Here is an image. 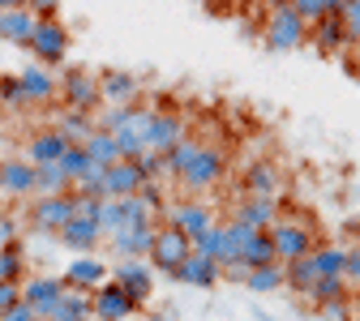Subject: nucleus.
<instances>
[{
  "label": "nucleus",
  "mask_w": 360,
  "mask_h": 321,
  "mask_svg": "<svg viewBox=\"0 0 360 321\" xmlns=\"http://www.w3.org/2000/svg\"><path fill=\"white\" fill-rule=\"evenodd\" d=\"M150 116L155 107H142V103H129V107H108L95 116V129L116 137L120 146V159H138L146 150V129H150Z\"/></svg>",
  "instance_id": "f257e3e1"
},
{
  "label": "nucleus",
  "mask_w": 360,
  "mask_h": 321,
  "mask_svg": "<svg viewBox=\"0 0 360 321\" xmlns=\"http://www.w3.org/2000/svg\"><path fill=\"white\" fill-rule=\"evenodd\" d=\"M26 52L34 56V65L52 69V73H56V65H65V56H69V26L60 22V13L34 22V34H30V48Z\"/></svg>",
  "instance_id": "f03ea898"
},
{
  "label": "nucleus",
  "mask_w": 360,
  "mask_h": 321,
  "mask_svg": "<svg viewBox=\"0 0 360 321\" xmlns=\"http://www.w3.org/2000/svg\"><path fill=\"white\" fill-rule=\"evenodd\" d=\"M262 39L270 52H296L300 43L309 39V26L296 18L292 5H270L266 9V26H262Z\"/></svg>",
  "instance_id": "7ed1b4c3"
},
{
  "label": "nucleus",
  "mask_w": 360,
  "mask_h": 321,
  "mask_svg": "<svg viewBox=\"0 0 360 321\" xmlns=\"http://www.w3.org/2000/svg\"><path fill=\"white\" fill-rule=\"evenodd\" d=\"M56 86H60V103H65L69 112H90V116H99V103H103V95H99V73L73 65V69H65V73L56 77Z\"/></svg>",
  "instance_id": "20e7f679"
},
{
  "label": "nucleus",
  "mask_w": 360,
  "mask_h": 321,
  "mask_svg": "<svg viewBox=\"0 0 360 321\" xmlns=\"http://www.w3.org/2000/svg\"><path fill=\"white\" fill-rule=\"evenodd\" d=\"M270 244H275V261L279 266H288V261H296V257H309L313 249H318V232H313V223H296V218H283L279 214V223L270 227Z\"/></svg>",
  "instance_id": "39448f33"
},
{
  "label": "nucleus",
  "mask_w": 360,
  "mask_h": 321,
  "mask_svg": "<svg viewBox=\"0 0 360 321\" xmlns=\"http://www.w3.org/2000/svg\"><path fill=\"white\" fill-rule=\"evenodd\" d=\"M189 257H193V240H189V236H180L176 227L159 223L155 244H150V253H146V266H150V270H159V274H176Z\"/></svg>",
  "instance_id": "423d86ee"
},
{
  "label": "nucleus",
  "mask_w": 360,
  "mask_h": 321,
  "mask_svg": "<svg viewBox=\"0 0 360 321\" xmlns=\"http://www.w3.org/2000/svg\"><path fill=\"white\" fill-rule=\"evenodd\" d=\"M223 171H228V150H223V146H206V142H202V150H198L193 167L180 176L176 185L193 197V193H202V189H214L219 180H223Z\"/></svg>",
  "instance_id": "0eeeda50"
},
{
  "label": "nucleus",
  "mask_w": 360,
  "mask_h": 321,
  "mask_svg": "<svg viewBox=\"0 0 360 321\" xmlns=\"http://www.w3.org/2000/svg\"><path fill=\"white\" fill-rule=\"evenodd\" d=\"M112 279V270H108V261L103 257H73L65 270H60V283H65V291H82V296H90L95 287H103Z\"/></svg>",
  "instance_id": "6e6552de"
},
{
  "label": "nucleus",
  "mask_w": 360,
  "mask_h": 321,
  "mask_svg": "<svg viewBox=\"0 0 360 321\" xmlns=\"http://www.w3.org/2000/svg\"><path fill=\"white\" fill-rule=\"evenodd\" d=\"M69 218H73V197L69 193H60V197H34L26 206V223L34 227V232H43V236H56Z\"/></svg>",
  "instance_id": "1a4fd4ad"
},
{
  "label": "nucleus",
  "mask_w": 360,
  "mask_h": 321,
  "mask_svg": "<svg viewBox=\"0 0 360 321\" xmlns=\"http://www.w3.org/2000/svg\"><path fill=\"white\" fill-rule=\"evenodd\" d=\"M163 223L167 227H176L180 236H189L193 244L214 227V214H210V206H202V202H193V197H185V202H176L167 214H163Z\"/></svg>",
  "instance_id": "9d476101"
},
{
  "label": "nucleus",
  "mask_w": 360,
  "mask_h": 321,
  "mask_svg": "<svg viewBox=\"0 0 360 321\" xmlns=\"http://www.w3.org/2000/svg\"><path fill=\"white\" fill-rule=\"evenodd\" d=\"M138 313H142V304H133L112 279L90 291V321H129V317H138Z\"/></svg>",
  "instance_id": "9b49d317"
},
{
  "label": "nucleus",
  "mask_w": 360,
  "mask_h": 321,
  "mask_svg": "<svg viewBox=\"0 0 360 321\" xmlns=\"http://www.w3.org/2000/svg\"><path fill=\"white\" fill-rule=\"evenodd\" d=\"M22 81V103L26 107H52L60 99V86H56V73L52 69H43V65H26L18 73Z\"/></svg>",
  "instance_id": "f8f14e48"
},
{
  "label": "nucleus",
  "mask_w": 360,
  "mask_h": 321,
  "mask_svg": "<svg viewBox=\"0 0 360 321\" xmlns=\"http://www.w3.org/2000/svg\"><path fill=\"white\" fill-rule=\"evenodd\" d=\"M185 137H189V120H185V116H180V112H159V107H155L150 129H146V150L167 155L176 142H185Z\"/></svg>",
  "instance_id": "ddd939ff"
},
{
  "label": "nucleus",
  "mask_w": 360,
  "mask_h": 321,
  "mask_svg": "<svg viewBox=\"0 0 360 321\" xmlns=\"http://www.w3.org/2000/svg\"><path fill=\"white\" fill-rule=\"evenodd\" d=\"M112 283H116L133 304L146 308V300H150V291H155V270H150L146 261H116Z\"/></svg>",
  "instance_id": "4468645a"
},
{
  "label": "nucleus",
  "mask_w": 360,
  "mask_h": 321,
  "mask_svg": "<svg viewBox=\"0 0 360 321\" xmlns=\"http://www.w3.org/2000/svg\"><path fill=\"white\" fill-rule=\"evenodd\" d=\"M155 232H159V223L146 218V223H133V227H120V232L112 236V249L120 261H146L150 244H155Z\"/></svg>",
  "instance_id": "2eb2a0df"
},
{
  "label": "nucleus",
  "mask_w": 360,
  "mask_h": 321,
  "mask_svg": "<svg viewBox=\"0 0 360 321\" xmlns=\"http://www.w3.org/2000/svg\"><path fill=\"white\" fill-rule=\"evenodd\" d=\"M34 9L30 5H0V43H13V48H30L34 34Z\"/></svg>",
  "instance_id": "dca6fc26"
},
{
  "label": "nucleus",
  "mask_w": 360,
  "mask_h": 321,
  "mask_svg": "<svg viewBox=\"0 0 360 321\" xmlns=\"http://www.w3.org/2000/svg\"><path fill=\"white\" fill-rule=\"evenodd\" d=\"M65 296V283H60V274H26V283H22V304H30L43 321V313H48L56 300Z\"/></svg>",
  "instance_id": "f3484780"
},
{
  "label": "nucleus",
  "mask_w": 360,
  "mask_h": 321,
  "mask_svg": "<svg viewBox=\"0 0 360 321\" xmlns=\"http://www.w3.org/2000/svg\"><path fill=\"white\" fill-rule=\"evenodd\" d=\"M279 189H283V176H279V167H275V163H270V159L249 163V171H245V197H257V202H279Z\"/></svg>",
  "instance_id": "a211bd4d"
},
{
  "label": "nucleus",
  "mask_w": 360,
  "mask_h": 321,
  "mask_svg": "<svg viewBox=\"0 0 360 321\" xmlns=\"http://www.w3.org/2000/svg\"><path fill=\"white\" fill-rule=\"evenodd\" d=\"M99 95H103V103H112V107H129V103H138L142 86H138V77L124 73V69H103V73H99Z\"/></svg>",
  "instance_id": "6ab92c4d"
},
{
  "label": "nucleus",
  "mask_w": 360,
  "mask_h": 321,
  "mask_svg": "<svg viewBox=\"0 0 360 321\" xmlns=\"http://www.w3.org/2000/svg\"><path fill=\"white\" fill-rule=\"evenodd\" d=\"M142 189V176L133 167V159H120L116 167L103 171V202H124V197H138Z\"/></svg>",
  "instance_id": "aec40b11"
},
{
  "label": "nucleus",
  "mask_w": 360,
  "mask_h": 321,
  "mask_svg": "<svg viewBox=\"0 0 360 321\" xmlns=\"http://www.w3.org/2000/svg\"><path fill=\"white\" fill-rule=\"evenodd\" d=\"M65 150H69V146H65V137H60L56 129H39V133H30L22 159H26L30 167H48V163H60Z\"/></svg>",
  "instance_id": "412c9836"
},
{
  "label": "nucleus",
  "mask_w": 360,
  "mask_h": 321,
  "mask_svg": "<svg viewBox=\"0 0 360 321\" xmlns=\"http://www.w3.org/2000/svg\"><path fill=\"white\" fill-rule=\"evenodd\" d=\"M56 240L65 244V249H73V253H82V257H90L99 249V240H103V232H99V223H90V218H69L60 232H56Z\"/></svg>",
  "instance_id": "4be33fe9"
},
{
  "label": "nucleus",
  "mask_w": 360,
  "mask_h": 321,
  "mask_svg": "<svg viewBox=\"0 0 360 321\" xmlns=\"http://www.w3.org/2000/svg\"><path fill=\"white\" fill-rule=\"evenodd\" d=\"M0 193H9V197H34V167L22 155L0 163Z\"/></svg>",
  "instance_id": "5701e85b"
},
{
  "label": "nucleus",
  "mask_w": 360,
  "mask_h": 321,
  "mask_svg": "<svg viewBox=\"0 0 360 321\" xmlns=\"http://www.w3.org/2000/svg\"><path fill=\"white\" fill-rule=\"evenodd\" d=\"M232 223H245L249 232H270L279 223V202H257V197H245L232 214Z\"/></svg>",
  "instance_id": "b1692460"
},
{
  "label": "nucleus",
  "mask_w": 360,
  "mask_h": 321,
  "mask_svg": "<svg viewBox=\"0 0 360 321\" xmlns=\"http://www.w3.org/2000/svg\"><path fill=\"white\" fill-rule=\"evenodd\" d=\"M52 129L65 137V146H86L90 133H95V116H90V112H69V107H65Z\"/></svg>",
  "instance_id": "393cba45"
},
{
  "label": "nucleus",
  "mask_w": 360,
  "mask_h": 321,
  "mask_svg": "<svg viewBox=\"0 0 360 321\" xmlns=\"http://www.w3.org/2000/svg\"><path fill=\"white\" fill-rule=\"evenodd\" d=\"M219 274H223V270H219V266H214L210 257L193 253V257H189L185 266H180V270L172 274V279H180V283H189V287H202V291H210V287L219 283Z\"/></svg>",
  "instance_id": "a878e982"
},
{
  "label": "nucleus",
  "mask_w": 360,
  "mask_h": 321,
  "mask_svg": "<svg viewBox=\"0 0 360 321\" xmlns=\"http://www.w3.org/2000/svg\"><path fill=\"white\" fill-rule=\"evenodd\" d=\"M309 39H313V48H318L322 56H330V52L347 48V34H343V22H339V13L322 18L318 26H309Z\"/></svg>",
  "instance_id": "bb28decb"
},
{
  "label": "nucleus",
  "mask_w": 360,
  "mask_h": 321,
  "mask_svg": "<svg viewBox=\"0 0 360 321\" xmlns=\"http://www.w3.org/2000/svg\"><path fill=\"white\" fill-rule=\"evenodd\" d=\"M43 321H90V296H82V291H65L48 313H43Z\"/></svg>",
  "instance_id": "cd10ccee"
},
{
  "label": "nucleus",
  "mask_w": 360,
  "mask_h": 321,
  "mask_svg": "<svg viewBox=\"0 0 360 321\" xmlns=\"http://www.w3.org/2000/svg\"><path fill=\"white\" fill-rule=\"evenodd\" d=\"M26 244L22 240H13V244H5L0 249V283H26Z\"/></svg>",
  "instance_id": "c85d7f7f"
},
{
  "label": "nucleus",
  "mask_w": 360,
  "mask_h": 321,
  "mask_svg": "<svg viewBox=\"0 0 360 321\" xmlns=\"http://www.w3.org/2000/svg\"><path fill=\"white\" fill-rule=\"evenodd\" d=\"M198 150H202V142H198V137H185V142H176V146L163 155V167H167V176H172V180H180V176H185V171L193 167Z\"/></svg>",
  "instance_id": "c756f323"
},
{
  "label": "nucleus",
  "mask_w": 360,
  "mask_h": 321,
  "mask_svg": "<svg viewBox=\"0 0 360 321\" xmlns=\"http://www.w3.org/2000/svg\"><path fill=\"white\" fill-rule=\"evenodd\" d=\"M309 257H313V266H318V279H343L347 249H339V244H318Z\"/></svg>",
  "instance_id": "7c9ffc66"
},
{
  "label": "nucleus",
  "mask_w": 360,
  "mask_h": 321,
  "mask_svg": "<svg viewBox=\"0 0 360 321\" xmlns=\"http://www.w3.org/2000/svg\"><path fill=\"white\" fill-rule=\"evenodd\" d=\"M60 193H73V185L65 180V171L56 163L34 167V197H60Z\"/></svg>",
  "instance_id": "2f4dec72"
},
{
  "label": "nucleus",
  "mask_w": 360,
  "mask_h": 321,
  "mask_svg": "<svg viewBox=\"0 0 360 321\" xmlns=\"http://www.w3.org/2000/svg\"><path fill=\"white\" fill-rule=\"evenodd\" d=\"M86 155H90V163H95V167H116L120 163V146H116V137H108V133H90V142H86Z\"/></svg>",
  "instance_id": "473e14b6"
},
{
  "label": "nucleus",
  "mask_w": 360,
  "mask_h": 321,
  "mask_svg": "<svg viewBox=\"0 0 360 321\" xmlns=\"http://www.w3.org/2000/svg\"><path fill=\"white\" fill-rule=\"evenodd\" d=\"M283 283H288L296 296H304L313 283H318V266H313V257H296V261H288V266H283Z\"/></svg>",
  "instance_id": "72a5a7b5"
},
{
  "label": "nucleus",
  "mask_w": 360,
  "mask_h": 321,
  "mask_svg": "<svg viewBox=\"0 0 360 321\" xmlns=\"http://www.w3.org/2000/svg\"><path fill=\"white\" fill-rule=\"evenodd\" d=\"M347 296H352V291H347L343 279H318V283L304 291V300L318 304V308H322V304H335V300H347Z\"/></svg>",
  "instance_id": "f704fd0d"
},
{
  "label": "nucleus",
  "mask_w": 360,
  "mask_h": 321,
  "mask_svg": "<svg viewBox=\"0 0 360 321\" xmlns=\"http://www.w3.org/2000/svg\"><path fill=\"white\" fill-rule=\"evenodd\" d=\"M245 287H249V291H262V296H266V291H279V287H288V283H283V266L249 270V274H245Z\"/></svg>",
  "instance_id": "c9c22d12"
},
{
  "label": "nucleus",
  "mask_w": 360,
  "mask_h": 321,
  "mask_svg": "<svg viewBox=\"0 0 360 321\" xmlns=\"http://www.w3.org/2000/svg\"><path fill=\"white\" fill-rule=\"evenodd\" d=\"M60 171H65V180H69V185H77V180H82V171L90 167V155H86V146H69L65 155H60V163H56Z\"/></svg>",
  "instance_id": "e433bc0d"
},
{
  "label": "nucleus",
  "mask_w": 360,
  "mask_h": 321,
  "mask_svg": "<svg viewBox=\"0 0 360 321\" xmlns=\"http://www.w3.org/2000/svg\"><path fill=\"white\" fill-rule=\"evenodd\" d=\"M138 202H142V210H146L155 223L167 214V197H163V189H159V180H150V185H142V189H138Z\"/></svg>",
  "instance_id": "4c0bfd02"
},
{
  "label": "nucleus",
  "mask_w": 360,
  "mask_h": 321,
  "mask_svg": "<svg viewBox=\"0 0 360 321\" xmlns=\"http://www.w3.org/2000/svg\"><path fill=\"white\" fill-rule=\"evenodd\" d=\"M343 34H347V48H360V0H343Z\"/></svg>",
  "instance_id": "58836bf2"
},
{
  "label": "nucleus",
  "mask_w": 360,
  "mask_h": 321,
  "mask_svg": "<svg viewBox=\"0 0 360 321\" xmlns=\"http://www.w3.org/2000/svg\"><path fill=\"white\" fill-rule=\"evenodd\" d=\"M124 227V210H120V202H99V232L103 236H116Z\"/></svg>",
  "instance_id": "ea45409f"
},
{
  "label": "nucleus",
  "mask_w": 360,
  "mask_h": 321,
  "mask_svg": "<svg viewBox=\"0 0 360 321\" xmlns=\"http://www.w3.org/2000/svg\"><path fill=\"white\" fill-rule=\"evenodd\" d=\"M133 167H138V176H142V185H150V180H159L167 167H163V155H155V150H142L138 159H133Z\"/></svg>",
  "instance_id": "a19ab883"
},
{
  "label": "nucleus",
  "mask_w": 360,
  "mask_h": 321,
  "mask_svg": "<svg viewBox=\"0 0 360 321\" xmlns=\"http://www.w3.org/2000/svg\"><path fill=\"white\" fill-rule=\"evenodd\" d=\"M5 107H26L22 103V81L18 73H0V112Z\"/></svg>",
  "instance_id": "79ce46f5"
},
{
  "label": "nucleus",
  "mask_w": 360,
  "mask_h": 321,
  "mask_svg": "<svg viewBox=\"0 0 360 321\" xmlns=\"http://www.w3.org/2000/svg\"><path fill=\"white\" fill-rule=\"evenodd\" d=\"M343 283L347 287H360V244L347 249V266H343Z\"/></svg>",
  "instance_id": "37998d69"
},
{
  "label": "nucleus",
  "mask_w": 360,
  "mask_h": 321,
  "mask_svg": "<svg viewBox=\"0 0 360 321\" xmlns=\"http://www.w3.org/2000/svg\"><path fill=\"white\" fill-rule=\"evenodd\" d=\"M13 304H22V283H0V313H9Z\"/></svg>",
  "instance_id": "c03bdc74"
},
{
  "label": "nucleus",
  "mask_w": 360,
  "mask_h": 321,
  "mask_svg": "<svg viewBox=\"0 0 360 321\" xmlns=\"http://www.w3.org/2000/svg\"><path fill=\"white\" fill-rule=\"evenodd\" d=\"M18 240V218L13 214H0V249Z\"/></svg>",
  "instance_id": "a18cd8bd"
},
{
  "label": "nucleus",
  "mask_w": 360,
  "mask_h": 321,
  "mask_svg": "<svg viewBox=\"0 0 360 321\" xmlns=\"http://www.w3.org/2000/svg\"><path fill=\"white\" fill-rule=\"evenodd\" d=\"M0 321H39V313L30 304H13L9 313H0Z\"/></svg>",
  "instance_id": "49530a36"
},
{
  "label": "nucleus",
  "mask_w": 360,
  "mask_h": 321,
  "mask_svg": "<svg viewBox=\"0 0 360 321\" xmlns=\"http://www.w3.org/2000/svg\"><path fill=\"white\" fill-rule=\"evenodd\" d=\"M322 317H326V321H352V317H347V300H335V304H322Z\"/></svg>",
  "instance_id": "de8ad7c7"
},
{
  "label": "nucleus",
  "mask_w": 360,
  "mask_h": 321,
  "mask_svg": "<svg viewBox=\"0 0 360 321\" xmlns=\"http://www.w3.org/2000/svg\"><path fill=\"white\" fill-rule=\"evenodd\" d=\"M146 321H176V317H172V313H150Z\"/></svg>",
  "instance_id": "09e8293b"
}]
</instances>
